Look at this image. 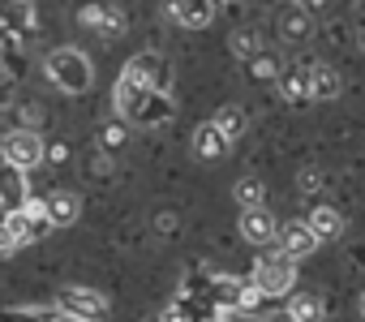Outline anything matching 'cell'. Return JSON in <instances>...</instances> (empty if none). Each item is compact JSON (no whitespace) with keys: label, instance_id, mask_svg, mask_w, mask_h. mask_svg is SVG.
<instances>
[{"label":"cell","instance_id":"cell-1","mask_svg":"<svg viewBox=\"0 0 365 322\" xmlns=\"http://www.w3.org/2000/svg\"><path fill=\"white\" fill-rule=\"evenodd\" d=\"M43 69H48V78L65 95H86L95 86V65H91V56L82 48H56V52H48Z\"/></svg>","mask_w":365,"mask_h":322},{"label":"cell","instance_id":"cell-2","mask_svg":"<svg viewBox=\"0 0 365 322\" xmlns=\"http://www.w3.org/2000/svg\"><path fill=\"white\" fill-rule=\"evenodd\" d=\"M0 159L14 164V168H22V172H31V168H39L48 159V142L39 137V129L18 125V129H9L5 137H0Z\"/></svg>","mask_w":365,"mask_h":322},{"label":"cell","instance_id":"cell-3","mask_svg":"<svg viewBox=\"0 0 365 322\" xmlns=\"http://www.w3.org/2000/svg\"><path fill=\"white\" fill-rule=\"evenodd\" d=\"M250 279L262 288V296H288L292 284H297V258H288L284 249L279 254H262Z\"/></svg>","mask_w":365,"mask_h":322},{"label":"cell","instance_id":"cell-4","mask_svg":"<svg viewBox=\"0 0 365 322\" xmlns=\"http://www.w3.org/2000/svg\"><path fill=\"white\" fill-rule=\"evenodd\" d=\"M5 228H9V237L18 241V249H26V245H39L56 224L48 219V207H43V202H26L22 211H9V215H5Z\"/></svg>","mask_w":365,"mask_h":322},{"label":"cell","instance_id":"cell-5","mask_svg":"<svg viewBox=\"0 0 365 322\" xmlns=\"http://www.w3.org/2000/svg\"><path fill=\"white\" fill-rule=\"evenodd\" d=\"M56 309L73 322H103L108 318V296L95 288H61L56 292Z\"/></svg>","mask_w":365,"mask_h":322},{"label":"cell","instance_id":"cell-6","mask_svg":"<svg viewBox=\"0 0 365 322\" xmlns=\"http://www.w3.org/2000/svg\"><path fill=\"white\" fill-rule=\"evenodd\" d=\"M318 245H322V237L309 228V219H292V224H284L279 228V249L288 254V258H309V254H318Z\"/></svg>","mask_w":365,"mask_h":322},{"label":"cell","instance_id":"cell-7","mask_svg":"<svg viewBox=\"0 0 365 322\" xmlns=\"http://www.w3.org/2000/svg\"><path fill=\"white\" fill-rule=\"evenodd\" d=\"M26 202H31V185H26V172L0 159V211L9 215V211H22Z\"/></svg>","mask_w":365,"mask_h":322},{"label":"cell","instance_id":"cell-8","mask_svg":"<svg viewBox=\"0 0 365 322\" xmlns=\"http://www.w3.org/2000/svg\"><path fill=\"white\" fill-rule=\"evenodd\" d=\"M125 78L150 86V90H168V61L159 52H138L129 65H125Z\"/></svg>","mask_w":365,"mask_h":322},{"label":"cell","instance_id":"cell-9","mask_svg":"<svg viewBox=\"0 0 365 322\" xmlns=\"http://www.w3.org/2000/svg\"><path fill=\"white\" fill-rule=\"evenodd\" d=\"M241 237H245L250 245H267V241H275V237H279L275 215H271L267 207H245V211H241Z\"/></svg>","mask_w":365,"mask_h":322},{"label":"cell","instance_id":"cell-10","mask_svg":"<svg viewBox=\"0 0 365 322\" xmlns=\"http://www.w3.org/2000/svg\"><path fill=\"white\" fill-rule=\"evenodd\" d=\"M172 22L176 26H185V31H202V26H211V18H215V0H172Z\"/></svg>","mask_w":365,"mask_h":322},{"label":"cell","instance_id":"cell-11","mask_svg":"<svg viewBox=\"0 0 365 322\" xmlns=\"http://www.w3.org/2000/svg\"><path fill=\"white\" fill-rule=\"evenodd\" d=\"M78 26H86V31H95V35H103V39L125 35V18H120L116 9H108V5H86V9L78 14Z\"/></svg>","mask_w":365,"mask_h":322},{"label":"cell","instance_id":"cell-12","mask_svg":"<svg viewBox=\"0 0 365 322\" xmlns=\"http://www.w3.org/2000/svg\"><path fill=\"white\" fill-rule=\"evenodd\" d=\"M228 146H232V137H228L215 120H207V125L194 129V155H198V159H224Z\"/></svg>","mask_w":365,"mask_h":322},{"label":"cell","instance_id":"cell-13","mask_svg":"<svg viewBox=\"0 0 365 322\" xmlns=\"http://www.w3.org/2000/svg\"><path fill=\"white\" fill-rule=\"evenodd\" d=\"M146 95H150V86H142V82H133V78L120 73V82H116V90H112V103H116V112H120L125 120H133V116L142 112Z\"/></svg>","mask_w":365,"mask_h":322},{"label":"cell","instance_id":"cell-14","mask_svg":"<svg viewBox=\"0 0 365 322\" xmlns=\"http://www.w3.org/2000/svg\"><path fill=\"white\" fill-rule=\"evenodd\" d=\"M43 207H48V219H52L56 228H69V224H78V215H82V198H78V194H69V189L48 194V198H43Z\"/></svg>","mask_w":365,"mask_h":322},{"label":"cell","instance_id":"cell-15","mask_svg":"<svg viewBox=\"0 0 365 322\" xmlns=\"http://www.w3.org/2000/svg\"><path fill=\"white\" fill-rule=\"evenodd\" d=\"M309 31H314V18H309L305 5H297V9H288V14L279 18V39H284V43H305Z\"/></svg>","mask_w":365,"mask_h":322},{"label":"cell","instance_id":"cell-16","mask_svg":"<svg viewBox=\"0 0 365 322\" xmlns=\"http://www.w3.org/2000/svg\"><path fill=\"white\" fill-rule=\"evenodd\" d=\"M305 219H309V228H314L322 241H339V237H344V215H339L335 207H314Z\"/></svg>","mask_w":365,"mask_h":322},{"label":"cell","instance_id":"cell-17","mask_svg":"<svg viewBox=\"0 0 365 322\" xmlns=\"http://www.w3.org/2000/svg\"><path fill=\"white\" fill-rule=\"evenodd\" d=\"M0 26L5 31H31L35 26V14H31V5L26 0H0Z\"/></svg>","mask_w":365,"mask_h":322},{"label":"cell","instance_id":"cell-18","mask_svg":"<svg viewBox=\"0 0 365 322\" xmlns=\"http://www.w3.org/2000/svg\"><path fill=\"white\" fill-rule=\"evenodd\" d=\"M305 73H309V95H314V99H335V95H339V73H335L331 65L318 61V65H309Z\"/></svg>","mask_w":365,"mask_h":322},{"label":"cell","instance_id":"cell-19","mask_svg":"<svg viewBox=\"0 0 365 322\" xmlns=\"http://www.w3.org/2000/svg\"><path fill=\"white\" fill-rule=\"evenodd\" d=\"M172 116V99H168V90H150L146 95V103H142V112L133 116L138 125H163Z\"/></svg>","mask_w":365,"mask_h":322},{"label":"cell","instance_id":"cell-20","mask_svg":"<svg viewBox=\"0 0 365 322\" xmlns=\"http://www.w3.org/2000/svg\"><path fill=\"white\" fill-rule=\"evenodd\" d=\"M288 313H292L297 322H322V318H327V305H322V296H314V292H297V296L288 301Z\"/></svg>","mask_w":365,"mask_h":322},{"label":"cell","instance_id":"cell-21","mask_svg":"<svg viewBox=\"0 0 365 322\" xmlns=\"http://www.w3.org/2000/svg\"><path fill=\"white\" fill-rule=\"evenodd\" d=\"M232 198H237L241 211H245V207H262V202H267V185H262L258 177H241V181L232 185Z\"/></svg>","mask_w":365,"mask_h":322},{"label":"cell","instance_id":"cell-22","mask_svg":"<svg viewBox=\"0 0 365 322\" xmlns=\"http://www.w3.org/2000/svg\"><path fill=\"white\" fill-rule=\"evenodd\" d=\"M0 322H65V313L52 309H0Z\"/></svg>","mask_w":365,"mask_h":322},{"label":"cell","instance_id":"cell-23","mask_svg":"<svg viewBox=\"0 0 365 322\" xmlns=\"http://www.w3.org/2000/svg\"><path fill=\"white\" fill-rule=\"evenodd\" d=\"M215 125H220V129H224V133H228V137L237 142V137L245 133V125H250V120H245V108L228 103V108H220V112H215Z\"/></svg>","mask_w":365,"mask_h":322},{"label":"cell","instance_id":"cell-24","mask_svg":"<svg viewBox=\"0 0 365 322\" xmlns=\"http://www.w3.org/2000/svg\"><path fill=\"white\" fill-rule=\"evenodd\" d=\"M279 86H284V95H288L292 103H301V99H314V95H309V73H305V69H301V73H288Z\"/></svg>","mask_w":365,"mask_h":322},{"label":"cell","instance_id":"cell-25","mask_svg":"<svg viewBox=\"0 0 365 322\" xmlns=\"http://www.w3.org/2000/svg\"><path fill=\"white\" fill-rule=\"evenodd\" d=\"M228 43H232V56H258V35L254 31H237Z\"/></svg>","mask_w":365,"mask_h":322},{"label":"cell","instance_id":"cell-26","mask_svg":"<svg viewBox=\"0 0 365 322\" xmlns=\"http://www.w3.org/2000/svg\"><path fill=\"white\" fill-rule=\"evenodd\" d=\"M99 137H103V146H108V150L125 146V116H120V120H108V125L99 129Z\"/></svg>","mask_w":365,"mask_h":322},{"label":"cell","instance_id":"cell-27","mask_svg":"<svg viewBox=\"0 0 365 322\" xmlns=\"http://www.w3.org/2000/svg\"><path fill=\"white\" fill-rule=\"evenodd\" d=\"M297 189H301V194H314V189H322V172H318V168H305V172L297 177Z\"/></svg>","mask_w":365,"mask_h":322},{"label":"cell","instance_id":"cell-28","mask_svg":"<svg viewBox=\"0 0 365 322\" xmlns=\"http://www.w3.org/2000/svg\"><path fill=\"white\" fill-rule=\"evenodd\" d=\"M18 116H22V125H31V129H35V125L43 120V108H39V103H22V108H18Z\"/></svg>","mask_w":365,"mask_h":322},{"label":"cell","instance_id":"cell-29","mask_svg":"<svg viewBox=\"0 0 365 322\" xmlns=\"http://www.w3.org/2000/svg\"><path fill=\"white\" fill-rule=\"evenodd\" d=\"M159 322H198V318H190V309H180V305H168L159 313Z\"/></svg>","mask_w":365,"mask_h":322},{"label":"cell","instance_id":"cell-30","mask_svg":"<svg viewBox=\"0 0 365 322\" xmlns=\"http://www.w3.org/2000/svg\"><path fill=\"white\" fill-rule=\"evenodd\" d=\"M220 322H267V318H258L254 309H228V313H224Z\"/></svg>","mask_w":365,"mask_h":322},{"label":"cell","instance_id":"cell-31","mask_svg":"<svg viewBox=\"0 0 365 322\" xmlns=\"http://www.w3.org/2000/svg\"><path fill=\"white\" fill-rule=\"evenodd\" d=\"M14 249H18V241L9 237V228H5V224H0V258H9Z\"/></svg>","mask_w":365,"mask_h":322},{"label":"cell","instance_id":"cell-32","mask_svg":"<svg viewBox=\"0 0 365 322\" xmlns=\"http://www.w3.org/2000/svg\"><path fill=\"white\" fill-rule=\"evenodd\" d=\"M254 73H258V78H271V73H275V61H267V56H254Z\"/></svg>","mask_w":365,"mask_h":322},{"label":"cell","instance_id":"cell-33","mask_svg":"<svg viewBox=\"0 0 365 322\" xmlns=\"http://www.w3.org/2000/svg\"><path fill=\"white\" fill-rule=\"evenodd\" d=\"M9 99H14V86H9V78H5V73H0V108H5Z\"/></svg>","mask_w":365,"mask_h":322},{"label":"cell","instance_id":"cell-34","mask_svg":"<svg viewBox=\"0 0 365 322\" xmlns=\"http://www.w3.org/2000/svg\"><path fill=\"white\" fill-rule=\"evenodd\" d=\"M267 322H297V318H292L288 309H279V313H267Z\"/></svg>","mask_w":365,"mask_h":322},{"label":"cell","instance_id":"cell-35","mask_svg":"<svg viewBox=\"0 0 365 322\" xmlns=\"http://www.w3.org/2000/svg\"><path fill=\"white\" fill-rule=\"evenodd\" d=\"M297 5H305V9H314V5H322V0H297Z\"/></svg>","mask_w":365,"mask_h":322},{"label":"cell","instance_id":"cell-36","mask_svg":"<svg viewBox=\"0 0 365 322\" xmlns=\"http://www.w3.org/2000/svg\"><path fill=\"white\" fill-rule=\"evenodd\" d=\"M356 309H361V318H365V292H361V301H356Z\"/></svg>","mask_w":365,"mask_h":322},{"label":"cell","instance_id":"cell-37","mask_svg":"<svg viewBox=\"0 0 365 322\" xmlns=\"http://www.w3.org/2000/svg\"><path fill=\"white\" fill-rule=\"evenodd\" d=\"M361 48H365V31H361Z\"/></svg>","mask_w":365,"mask_h":322}]
</instances>
